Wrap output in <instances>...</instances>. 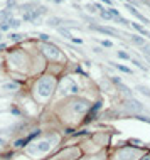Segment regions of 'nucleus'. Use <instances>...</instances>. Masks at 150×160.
Wrapping results in <instances>:
<instances>
[{
  "label": "nucleus",
  "mask_w": 150,
  "mask_h": 160,
  "mask_svg": "<svg viewBox=\"0 0 150 160\" xmlns=\"http://www.w3.org/2000/svg\"><path fill=\"white\" fill-rule=\"evenodd\" d=\"M133 64H137V66H138L140 69H142V71H147V67H145V66H143V64H142L140 61H137V59H133Z\"/></svg>",
  "instance_id": "nucleus-23"
},
{
  "label": "nucleus",
  "mask_w": 150,
  "mask_h": 160,
  "mask_svg": "<svg viewBox=\"0 0 150 160\" xmlns=\"http://www.w3.org/2000/svg\"><path fill=\"white\" fill-rule=\"evenodd\" d=\"M71 41L74 42V44H83V41H81V39H76V37H72Z\"/></svg>",
  "instance_id": "nucleus-28"
},
{
  "label": "nucleus",
  "mask_w": 150,
  "mask_h": 160,
  "mask_svg": "<svg viewBox=\"0 0 150 160\" xmlns=\"http://www.w3.org/2000/svg\"><path fill=\"white\" fill-rule=\"evenodd\" d=\"M100 15L103 17V19H106V20H113V19H115V17L110 14V10H101V12H100Z\"/></svg>",
  "instance_id": "nucleus-11"
},
{
  "label": "nucleus",
  "mask_w": 150,
  "mask_h": 160,
  "mask_svg": "<svg viewBox=\"0 0 150 160\" xmlns=\"http://www.w3.org/2000/svg\"><path fill=\"white\" fill-rule=\"evenodd\" d=\"M130 41L133 42V44H137V46H142V47L145 46V41L142 39V37H138V36H132L130 37Z\"/></svg>",
  "instance_id": "nucleus-8"
},
{
  "label": "nucleus",
  "mask_w": 150,
  "mask_h": 160,
  "mask_svg": "<svg viewBox=\"0 0 150 160\" xmlns=\"http://www.w3.org/2000/svg\"><path fill=\"white\" fill-rule=\"evenodd\" d=\"M27 143V140H17L15 142V147H24Z\"/></svg>",
  "instance_id": "nucleus-25"
},
{
  "label": "nucleus",
  "mask_w": 150,
  "mask_h": 160,
  "mask_svg": "<svg viewBox=\"0 0 150 160\" xmlns=\"http://www.w3.org/2000/svg\"><path fill=\"white\" fill-rule=\"evenodd\" d=\"M52 2H56V4H62L64 0H52Z\"/></svg>",
  "instance_id": "nucleus-32"
},
{
  "label": "nucleus",
  "mask_w": 150,
  "mask_h": 160,
  "mask_svg": "<svg viewBox=\"0 0 150 160\" xmlns=\"http://www.w3.org/2000/svg\"><path fill=\"white\" fill-rule=\"evenodd\" d=\"M42 51L46 52V56H49L51 59H59V57H61L59 49H57L56 46H52V44H46V46H42Z\"/></svg>",
  "instance_id": "nucleus-2"
},
{
  "label": "nucleus",
  "mask_w": 150,
  "mask_h": 160,
  "mask_svg": "<svg viewBox=\"0 0 150 160\" xmlns=\"http://www.w3.org/2000/svg\"><path fill=\"white\" fill-rule=\"evenodd\" d=\"M0 39H2V34H0Z\"/></svg>",
  "instance_id": "nucleus-36"
},
{
  "label": "nucleus",
  "mask_w": 150,
  "mask_h": 160,
  "mask_svg": "<svg viewBox=\"0 0 150 160\" xmlns=\"http://www.w3.org/2000/svg\"><path fill=\"white\" fill-rule=\"evenodd\" d=\"M127 9H128V12H130V14H132V15H135L137 19H138V20L145 22V24H150V20H149V19H147L145 15H142V14H140V12L137 10V9H135L133 5H130V4H127Z\"/></svg>",
  "instance_id": "nucleus-4"
},
{
  "label": "nucleus",
  "mask_w": 150,
  "mask_h": 160,
  "mask_svg": "<svg viewBox=\"0 0 150 160\" xmlns=\"http://www.w3.org/2000/svg\"><path fill=\"white\" fill-rule=\"evenodd\" d=\"M135 118L140 120V121H143V123H150V118H147V116H142V115H135Z\"/></svg>",
  "instance_id": "nucleus-18"
},
{
  "label": "nucleus",
  "mask_w": 150,
  "mask_h": 160,
  "mask_svg": "<svg viewBox=\"0 0 150 160\" xmlns=\"http://www.w3.org/2000/svg\"><path fill=\"white\" fill-rule=\"evenodd\" d=\"M24 37H26V36H24V34H12V36H10V39H12V41H22V39H24Z\"/></svg>",
  "instance_id": "nucleus-16"
},
{
  "label": "nucleus",
  "mask_w": 150,
  "mask_h": 160,
  "mask_svg": "<svg viewBox=\"0 0 150 160\" xmlns=\"http://www.w3.org/2000/svg\"><path fill=\"white\" fill-rule=\"evenodd\" d=\"M61 22H64V20H62V19H57V17H52V19H49V22H47V24L54 27V26H59Z\"/></svg>",
  "instance_id": "nucleus-13"
},
{
  "label": "nucleus",
  "mask_w": 150,
  "mask_h": 160,
  "mask_svg": "<svg viewBox=\"0 0 150 160\" xmlns=\"http://www.w3.org/2000/svg\"><path fill=\"white\" fill-rule=\"evenodd\" d=\"M9 15H10V10H4V12H0V22L4 20V19H7Z\"/></svg>",
  "instance_id": "nucleus-20"
},
{
  "label": "nucleus",
  "mask_w": 150,
  "mask_h": 160,
  "mask_svg": "<svg viewBox=\"0 0 150 160\" xmlns=\"http://www.w3.org/2000/svg\"><path fill=\"white\" fill-rule=\"evenodd\" d=\"M101 44H103L105 47H111V46H113V44H111V42H110V41H103V42H101Z\"/></svg>",
  "instance_id": "nucleus-27"
},
{
  "label": "nucleus",
  "mask_w": 150,
  "mask_h": 160,
  "mask_svg": "<svg viewBox=\"0 0 150 160\" xmlns=\"http://www.w3.org/2000/svg\"><path fill=\"white\" fill-rule=\"evenodd\" d=\"M2 143H4V140H2V138H0V145H2Z\"/></svg>",
  "instance_id": "nucleus-35"
},
{
  "label": "nucleus",
  "mask_w": 150,
  "mask_h": 160,
  "mask_svg": "<svg viewBox=\"0 0 150 160\" xmlns=\"http://www.w3.org/2000/svg\"><path fill=\"white\" fill-rule=\"evenodd\" d=\"M91 31H96V32H101V34H108V36H118V31H115L111 27H101V26H96V24H91L89 26Z\"/></svg>",
  "instance_id": "nucleus-3"
},
{
  "label": "nucleus",
  "mask_w": 150,
  "mask_h": 160,
  "mask_svg": "<svg viewBox=\"0 0 150 160\" xmlns=\"http://www.w3.org/2000/svg\"><path fill=\"white\" fill-rule=\"evenodd\" d=\"M118 86H120V89H121V91H123V93H125V94H127V96H132V91H130V89H128V88H127V86H125V84H123V83H120V84H118Z\"/></svg>",
  "instance_id": "nucleus-15"
},
{
  "label": "nucleus",
  "mask_w": 150,
  "mask_h": 160,
  "mask_svg": "<svg viewBox=\"0 0 150 160\" xmlns=\"http://www.w3.org/2000/svg\"><path fill=\"white\" fill-rule=\"evenodd\" d=\"M52 88H54V79L52 77H42L37 83V91H39V94L42 98H47L52 93Z\"/></svg>",
  "instance_id": "nucleus-1"
},
{
  "label": "nucleus",
  "mask_w": 150,
  "mask_h": 160,
  "mask_svg": "<svg viewBox=\"0 0 150 160\" xmlns=\"http://www.w3.org/2000/svg\"><path fill=\"white\" fill-rule=\"evenodd\" d=\"M118 57L120 59H130L128 54H127V52H121V51H118Z\"/></svg>",
  "instance_id": "nucleus-24"
},
{
  "label": "nucleus",
  "mask_w": 150,
  "mask_h": 160,
  "mask_svg": "<svg viewBox=\"0 0 150 160\" xmlns=\"http://www.w3.org/2000/svg\"><path fill=\"white\" fill-rule=\"evenodd\" d=\"M57 31H59V34H62V36H64V37H67V39H69V41H71V39H72L71 32L67 31V29H64V27H59V29H57Z\"/></svg>",
  "instance_id": "nucleus-10"
},
{
  "label": "nucleus",
  "mask_w": 150,
  "mask_h": 160,
  "mask_svg": "<svg viewBox=\"0 0 150 160\" xmlns=\"http://www.w3.org/2000/svg\"><path fill=\"white\" fill-rule=\"evenodd\" d=\"M19 88V83H5L4 84V89H17Z\"/></svg>",
  "instance_id": "nucleus-14"
},
{
  "label": "nucleus",
  "mask_w": 150,
  "mask_h": 160,
  "mask_svg": "<svg viewBox=\"0 0 150 160\" xmlns=\"http://www.w3.org/2000/svg\"><path fill=\"white\" fill-rule=\"evenodd\" d=\"M127 106L132 110H135V111H143V106H142V103H138V101H135V99H130V101H127Z\"/></svg>",
  "instance_id": "nucleus-5"
},
{
  "label": "nucleus",
  "mask_w": 150,
  "mask_h": 160,
  "mask_svg": "<svg viewBox=\"0 0 150 160\" xmlns=\"http://www.w3.org/2000/svg\"><path fill=\"white\" fill-rule=\"evenodd\" d=\"M132 27H133L135 31H138L140 34H142V36H147V37H150V32L147 31L145 27H142V26H140V24H135V22H133V24H132Z\"/></svg>",
  "instance_id": "nucleus-6"
},
{
  "label": "nucleus",
  "mask_w": 150,
  "mask_h": 160,
  "mask_svg": "<svg viewBox=\"0 0 150 160\" xmlns=\"http://www.w3.org/2000/svg\"><path fill=\"white\" fill-rule=\"evenodd\" d=\"M2 49H5V46H4V44H0V51H2Z\"/></svg>",
  "instance_id": "nucleus-34"
},
{
  "label": "nucleus",
  "mask_w": 150,
  "mask_h": 160,
  "mask_svg": "<svg viewBox=\"0 0 150 160\" xmlns=\"http://www.w3.org/2000/svg\"><path fill=\"white\" fill-rule=\"evenodd\" d=\"M101 2H105V4H108V5H111V4H113L111 0H101Z\"/></svg>",
  "instance_id": "nucleus-31"
},
{
  "label": "nucleus",
  "mask_w": 150,
  "mask_h": 160,
  "mask_svg": "<svg viewBox=\"0 0 150 160\" xmlns=\"http://www.w3.org/2000/svg\"><path fill=\"white\" fill-rule=\"evenodd\" d=\"M9 24H10V27L17 29V27L20 26V20H17V19H10V20H9Z\"/></svg>",
  "instance_id": "nucleus-17"
},
{
  "label": "nucleus",
  "mask_w": 150,
  "mask_h": 160,
  "mask_svg": "<svg viewBox=\"0 0 150 160\" xmlns=\"http://www.w3.org/2000/svg\"><path fill=\"white\" fill-rule=\"evenodd\" d=\"M7 5H9V7L15 5V0H7Z\"/></svg>",
  "instance_id": "nucleus-29"
},
{
  "label": "nucleus",
  "mask_w": 150,
  "mask_h": 160,
  "mask_svg": "<svg viewBox=\"0 0 150 160\" xmlns=\"http://www.w3.org/2000/svg\"><path fill=\"white\" fill-rule=\"evenodd\" d=\"M39 37H41V39H42L44 42H47V41H49V36H47V34H39Z\"/></svg>",
  "instance_id": "nucleus-26"
},
{
  "label": "nucleus",
  "mask_w": 150,
  "mask_h": 160,
  "mask_svg": "<svg viewBox=\"0 0 150 160\" xmlns=\"http://www.w3.org/2000/svg\"><path fill=\"white\" fill-rule=\"evenodd\" d=\"M100 108H101V103H96V104H94L93 108H91V111H89V115H88V118H86V121H91V120H93V116H94V113H96Z\"/></svg>",
  "instance_id": "nucleus-7"
},
{
  "label": "nucleus",
  "mask_w": 150,
  "mask_h": 160,
  "mask_svg": "<svg viewBox=\"0 0 150 160\" xmlns=\"http://www.w3.org/2000/svg\"><path fill=\"white\" fill-rule=\"evenodd\" d=\"M47 148H49V143H47V142H42V143H39V150H41V152H46Z\"/></svg>",
  "instance_id": "nucleus-19"
},
{
  "label": "nucleus",
  "mask_w": 150,
  "mask_h": 160,
  "mask_svg": "<svg viewBox=\"0 0 150 160\" xmlns=\"http://www.w3.org/2000/svg\"><path fill=\"white\" fill-rule=\"evenodd\" d=\"M137 89H138V91H140L142 94H145V96H149V98H150V89H149V88H145V86L138 84V86H137Z\"/></svg>",
  "instance_id": "nucleus-12"
},
{
  "label": "nucleus",
  "mask_w": 150,
  "mask_h": 160,
  "mask_svg": "<svg viewBox=\"0 0 150 160\" xmlns=\"http://www.w3.org/2000/svg\"><path fill=\"white\" fill-rule=\"evenodd\" d=\"M132 143H135V145H138V147H140V145H142V142H140V140H132Z\"/></svg>",
  "instance_id": "nucleus-30"
},
{
  "label": "nucleus",
  "mask_w": 150,
  "mask_h": 160,
  "mask_svg": "<svg viewBox=\"0 0 150 160\" xmlns=\"http://www.w3.org/2000/svg\"><path fill=\"white\" fill-rule=\"evenodd\" d=\"M10 27V24H9V20H4L2 22V26H0V31H7Z\"/></svg>",
  "instance_id": "nucleus-22"
},
{
  "label": "nucleus",
  "mask_w": 150,
  "mask_h": 160,
  "mask_svg": "<svg viewBox=\"0 0 150 160\" xmlns=\"http://www.w3.org/2000/svg\"><path fill=\"white\" fill-rule=\"evenodd\" d=\"M111 64H113V66L116 67V69H118V71H121V72H127V74H132V69H130V67H127V66H121V64H115V62H111Z\"/></svg>",
  "instance_id": "nucleus-9"
},
{
  "label": "nucleus",
  "mask_w": 150,
  "mask_h": 160,
  "mask_svg": "<svg viewBox=\"0 0 150 160\" xmlns=\"http://www.w3.org/2000/svg\"><path fill=\"white\" fill-rule=\"evenodd\" d=\"M39 135H41V132H39V130H36V132H34V133H32V135H29V137H27V142H31V140L32 138H36V137H39Z\"/></svg>",
  "instance_id": "nucleus-21"
},
{
  "label": "nucleus",
  "mask_w": 150,
  "mask_h": 160,
  "mask_svg": "<svg viewBox=\"0 0 150 160\" xmlns=\"http://www.w3.org/2000/svg\"><path fill=\"white\" fill-rule=\"evenodd\" d=\"M143 160H150V155H147V157H143Z\"/></svg>",
  "instance_id": "nucleus-33"
}]
</instances>
